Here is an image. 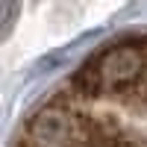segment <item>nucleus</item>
Listing matches in <instances>:
<instances>
[{
	"label": "nucleus",
	"mask_w": 147,
	"mask_h": 147,
	"mask_svg": "<svg viewBox=\"0 0 147 147\" xmlns=\"http://www.w3.org/2000/svg\"><path fill=\"white\" fill-rule=\"evenodd\" d=\"M144 74V47L138 44H112L91 56L74 74V88L80 97H106L129 94Z\"/></svg>",
	"instance_id": "obj_1"
},
{
	"label": "nucleus",
	"mask_w": 147,
	"mask_h": 147,
	"mask_svg": "<svg viewBox=\"0 0 147 147\" xmlns=\"http://www.w3.org/2000/svg\"><path fill=\"white\" fill-rule=\"evenodd\" d=\"M88 118L62 106H47L30 121L27 144L30 147H82L88 136Z\"/></svg>",
	"instance_id": "obj_2"
},
{
	"label": "nucleus",
	"mask_w": 147,
	"mask_h": 147,
	"mask_svg": "<svg viewBox=\"0 0 147 147\" xmlns=\"http://www.w3.org/2000/svg\"><path fill=\"white\" fill-rule=\"evenodd\" d=\"M82 147H147V138L132 136V132L115 127L112 121L88 118V136Z\"/></svg>",
	"instance_id": "obj_3"
},
{
	"label": "nucleus",
	"mask_w": 147,
	"mask_h": 147,
	"mask_svg": "<svg viewBox=\"0 0 147 147\" xmlns=\"http://www.w3.org/2000/svg\"><path fill=\"white\" fill-rule=\"evenodd\" d=\"M127 97H132V100H138L141 106H147V47H144V74H141V80L136 82V88Z\"/></svg>",
	"instance_id": "obj_4"
}]
</instances>
